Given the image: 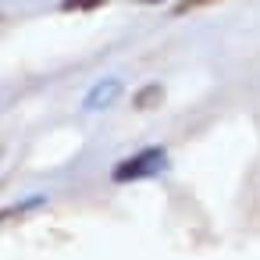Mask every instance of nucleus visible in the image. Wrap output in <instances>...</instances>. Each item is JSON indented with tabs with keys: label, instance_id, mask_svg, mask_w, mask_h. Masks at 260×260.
<instances>
[{
	"label": "nucleus",
	"instance_id": "1",
	"mask_svg": "<svg viewBox=\"0 0 260 260\" xmlns=\"http://www.w3.org/2000/svg\"><path fill=\"white\" fill-rule=\"evenodd\" d=\"M160 150H150V153H143V157H136L132 164H121L118 171H114V178H136V175H143V171H153L157 164H160Z\"/></svg>",
	"mask_w": 260,
	"mask_h": 260
},
{
	"label": "nucleus",
	"instance_id": "2",
	"mask_svg": "<svg viewBox=\"0 0 260 260\" xmlns=\"http://www.w3.org/2000/svg\"><path fill=\"white\" fill-rule=\"evenodd\" d=\"M207 4H214V0H182L175 11H178V15H185V11H196V8H207Z\"/></svg>",
	"mask_w": 260,
	"mask_h": 260
},
{
	"label": "nucleus",
	"instance_id": "3",
	"mask_svg": "<svg viewBox=\"0 0 260 260\" xmlns=\"http://www.w3.org/2000/svg\"><path fill=\"white\" fill-rule=\"evenodd\" d=\"M104 0H64V11H75V8H100Z\"/></svg>",
	"mask_w": 260,
	"mask_h": 260
}]
</instances>
